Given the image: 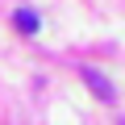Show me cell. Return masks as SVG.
<instances>
[{"label": "cell", "instance_id": "obj_1", "mask_svg": "<svg viewBox=\"0 0 125 125\" xmlns=\"http://www.w3.org/2000/svg\"><path fill=\"white\" fill-rule=\"evenodd\" d=\"M83 83H88V88H92L100 100H113V83H108L100 71H92V67H88V71H83Z\"/></svg>", "mask_w": 125, "mask_h": 125}, {"label": "cell", "instance_id": "obj_2", "mask_svg": "<svg viewBox=\"0 0 125 125\" xmlns=\"http://www.w3.org/2000/svg\"><path fill=\"white\" fill-rule=\"evenodd\" d=\"M13 25H17L21 33H38V13H33V9H17V13H13Z\"/></svg>", "mask_w": 125, "mask_h": 125}]
</instances>
